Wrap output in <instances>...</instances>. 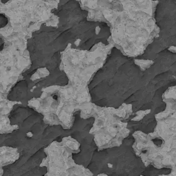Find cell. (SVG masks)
I'll use <instances>...</instances> for the list:
<instances>
[{"label": "cell", "instance_id": "1", "mask_svg": "<svg viewBox=\"0 0 176 176\" xmlns=\"http://www.w3.org/2000/svg\"><path fill=\"white\" fill-rule=\"evenodd\" d=\"M88 11V20L107 23L110 28L108 41L124 55L142 54L159 36L153 0H80Z\"/></svg>", "mask_w": 176, "mask_h": 176}, {"label": "cell", "instance_id": "2", "mask_svg": "<svg viewBox=\"0 0 176 176\" xmlns=\"http://www.w3.org/2000/svg\"><path fill=\"white\" fill-rule=\"evenodd\" d=\"M173 102L175 104L174 101ZM175 106L176 108L175 105ZM168 108V110L169 112L168 113L167 112V114L169 116L167 115L168 119L166 123L169 126V128L166 127L169 129V132H166L167 135H166V146L164 147L165 152L167 154L166 159L169 160L170 162L173 160L171 164L174 165L175 164L176 165V112H175L172 104H170ZM170 162L169 163V164Z\"/></svg>", "mask_w": 176, "mask_h": 176}, {"label": "cell", "instance_id": "3", "mask_svg": "<svg viewBox=\"0 0 176 176\" xmlns=\"http://www.w3.org/2000/svg\"><path fill=\"white\" fill-rule=\"evenodd\" d=\"M169 50L173 52L176 53V46H171ZM165 98L167 99H174L176 100V86L170 88L165 93Z\"/></svg>", "mask_w": 176, "mask_h": 176}, {"label": "cell", "instance_id": "4", "mask_svg": "<svg viewBox=\"0 0 176 176\" xmlns=\"http://www.w3.org/2000/svg\"><path fill=\"white\" fill-rule=\"evenodd\" d=\"M33 135V133L31 132H28V133H27V136L28 137H32Z\"/></svg>", "mask_w": 176, "mask_h": 176}, {"label": "cell", "instance_id": "5", "mask_svg": "<svg viewBox=\"0 0 176 176\" xmlns=\"http://www.w3.org/2000/svg\"><path fill=\"white\" fill-rule=\"evenodd\" d=\"M98 176H107V175L106 174H100V175H99Z\"/></svg>", "mask_w": 176, "mask_h": 176}, {"label": "cell", "instance_id": "6", "mask_svg": "<svg viewBox=\"0 0 176 176\" xmlns=\"http://www.w3.org/2000/svg\"><path fill=\"white\" fill-rule=\"evenodd\" d=\"M108 166H109V167H110V168H111V167H112V165H111L110 164H108Z\"/></svg>", "mask_w": 176, "mask_h": 176}]
</instances>
